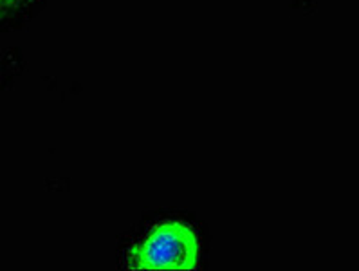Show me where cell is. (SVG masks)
Returning a JSON list of instances; mask_svg holds the SVG:
<instances>
[{"label": "cell", "instance_id": "cell-1", "mask_svg": "<svg viewBox=\"0 0 359 271\" xmlns=\"http://www.w3.org/2000/svg\"><path fill=\"white\" fill-rule=\"evenodd\" d=\"M199 264V241L194 230L179 220L154 226L148 237L128 251L132 270L188 271Z\"/></svg>", "mask_w": 359, "mask_h": 271}, {"label": "cell", "instance_id": "cell-2", "mask_svg": "<svg viewBox=\"0 0 359 271\" xmlns=\"http://www.w3.org/2000/svg\"><path fill=\"white\" fill-rule=\"evenodd\" d=\"M29 0H0V18L9 17L27 4Z\"/></svg>", "mask_w": 359, "mask_h": 271}]
</instances>
